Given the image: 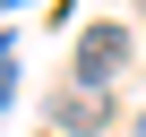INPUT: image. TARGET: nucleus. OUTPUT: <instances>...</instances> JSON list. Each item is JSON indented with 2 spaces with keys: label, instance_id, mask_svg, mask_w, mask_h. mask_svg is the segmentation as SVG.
Instances as JSON below:
<instances>
[{
  "label": "nucleus",
  "instance_id": "7ed1b4c3",
  "mask_svg": "<svg viewBox=\"0 0 146 137\" xmlns=\"http://www.w3.org/2000/svg\"><path fill=\"white\" fill-rule=\"evenodd\" d=\"M137 137H146V111H137Z\"/></svg>",
  "mask_w": 146,
  "mask_h": 137
},
{
  "label": "nucleus",
  "instance_id": "f03ea898",
  "mask_svg": "<svg viewBox=\"0 0 146 137\" xmlns=\"http://www.w3.org/2000/svg\"><path fill=\"white\" fill-rule=\"evenodd\" d=\"M112 120V94L103 86H60V137H95Z\"/></svg>",
  "mask_w": 146,
  "mask_h": 137
},
{
  "label": "nucleus",
  "instance_id": "f257e3e1",
  "mask_svg": "<svg viewBox=\"0 0 146 137\" xmlns=\"http://www.w3.org/2000/svg\"><path fill=\"white\" fill-rule=\"evenodd\" d=\"M120 60H129V34H120V26H86V34H78V60H69V68H78V86H103Z\"/></svg>",
  "mask_w": 146,
  "mask_h": 137
}]
</instances>
